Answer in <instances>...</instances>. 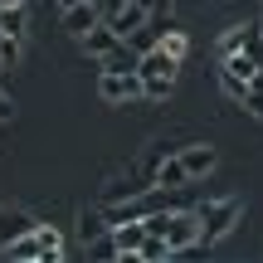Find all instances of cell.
I'll return each instance as SVG.
<instances>
[{
	"instance_id": "6da1fadb",
	"label": "cell",
	"mask_w": 263,
	"mask_h": 263,
	"mask_svg": "<svg viewBox=\"0 0 263 263\" xmlns=\"http://www.w3.org/2000/svg\"><path fill=\"white\" fill-rule=\"evenodd\" d=\"M137 73H141V98H146V103H166L176 78H180V59H171L166 49L156 44V49H146V54L137 59Z\"/></svg>"
},
{
	"instance_id": "7a4b0ae2",
	"label": "cell",
	"mask_w": 263,
	"mask_h": 263,
	"mask_svg": "<svg viewBox=\"0 0 263 263\" xmlns=\"http://www.w3.org/2000/svg\"><path fill=\"white\" fill-rule=\"evenodd\" d=\"M195 219H200V244H219L244 219V200L239 195H215L205 205H195Z\"/></svg>"
},
{
	"instance_id": "3957f363",
	"label": "cell",
	"mask_w": 263,
	"mask_h": 263,
	"mask_svg": "<svg viewBox=\"0 0 263 263\" xmlns=\"http://www.w3.org/2000/svg\"><path fill=\"white\" fill-rule=\"evenodd\" d=\"M98 98L103 103H137L141 98V73H117V68H98Z\"/></svg>"
},
{
	"instance_id": "277c9868",
	"label": "cell",
	"mask_w": 263,
	"mask_h": 263,
	"mask_svg": "<svg viewBox=\"0 0 263 263\" xmlns=\"http://www.w3.org/2000/svg\"><path fill=\"white\" fill-rule=\"evenodd\" d=\"M117 44H122V34H117V29L107 25V20H103V25H93L88 34H78V49H83V54L93 59V64H103V59L112 54Z\"/></svg>"
},
{
	"instance_id": "5b68a950",
	"label": "cell",
	"mask_w": 263,
	"mask_h": 263,
	"mask_svg": "<svg viewBox=\"0 0 263 263\" xmlns=\"http://www.w3.org/2000/svg\"><path fill=\"white\" fill-rule=\"evenodd\" d=\"M59 20H64V34H88L93 25H103V10H98V0H78V5L59 10Z\"/></svg>"
},
{
	"instance_id": "8992f818",
	"label": "cell",
	"mask_w": 263,
	"mask_h": 263,
	"mask_svg": "<svg viewBox=\"0 0 263 263\" xmlns=\"http://www.w3.org/2000/svg\"><path fill=\"white\" fill-rule=\"evenodd\" d=\"M180 185H190V176H185L180 151H171V156H161V166L151 171V190H180Z\"/></svg>"
},
{
	"instance_id": "52a82bcc",
	"label": "cell",
	"mask_w": 263,
	"mask_h": 263,
	"mask_svg": "<svg viewBox=\"0 0 263 263\" xmlns=\"http://www.w3.org/2000/svg\"><path fill=\"white\" fill-rule=\"evenodd\" d=\"M39 219L29 215V210H20V205H0V249L5 244H15L20 234H25V229H34Z\"/></svg>"
},
{
	"instance_id": "ba28073f",
	"label": "cell",
	"mask_w": 263,
	"mask_h": 263,
	"mask_svg": "<svg viewBox=\"0 0 263 263\" xmlns=\"http://www.w3.org/2000/svg\"><path fill=\"white\" fill-rule=\"evenodd\" d=\"M180 161H185V176L190 180H200V176H210L215 171V146H205V141H190V146H180Z\"/></svg>"
},
{
	"instance_id": "9c48e42d",
	"label": "cell",
	"mask_w": 263,
	"mask_h": 263,
	"mask_svg": "<svg viewBox=\"0 0 263 263\" xmlns=\"http://www.w3.org/2000/svg\"><path fill=\"white\" fill-rule=\"evenodd\" d=\"M146 20H151V10L141 5V0H127V5L117 10V15H107V25H112L117 34H122V39H132V34H137L141 25H146Z\"/></svg>"
},
{
	"instance_id": "30bf717a",
	"label": "cell",
	"mask_w": 263,
	"mask_h": 263,
	"mask_svg": "<svg viewBox=\"0 0 263 263\" xmlns=\"http://www.w3.org/2000/svg\"><path fill=\"white\" fill-rule=\"evenodd\" d=\"M141 239H146V224H141V219L112 224V244H117V254H122L127 263H137V249H141Z\"/></svg>"
},
{
	"instance_id": "8fae6325",
	"label": "cell",
	"mask_w": 263,
	"mask_h": 263,
	"mask_svg": "<svg viewBox=\"0 0 263 263\" xmlns=\"http://www.w3.org/2000/svg\"><path fill=\"white\" fill-rule=\"evenodd\" d=\"M137 195H141V176L132 171V176H112L98 190V205H117V200H137Z\"/></svg>"
},
{
	"instance_id": "7c38bea8",
	"label": "cell",
	"mask_w": 263,
	"mask_h": 263,
	"mask_svg": "<svg viewBox=\"0 0 263 263\" xmlns=\"http://www.w3.org/2000/svg\"><path fill=\"white\" fill-rule=\"evenodd\" d=\"M166 29H171V20H166V15H151V20H146V25H141V29H137V34H132V39H127V44H132V49H137V54H146V49H156V44H161V39H166Z\"/></svg>"
},
{
	"instance_id": "4fadbf2b",
	"label": "cell",
	"mask_w": 263,
	"mask_h": 263,
	"mask_svg": "<svg viewBox=\"0 0 263 263\" xmlns=\"http://www.w3.org/2000/svg\"><path fill=\"white\" fill-rule=\"evenodd\" d=\"M107 229H112V224H107L103 205H83V210H78V239H83V249L93 244L98 234H107Z\"/></svg>"
},
{
	"instance_id": "5bb4252c",
	"label": "cell",
	"mask_w": 263,
	"mask_h": 263,
	"mask_svg": "<svg viewBox=\"0 0 263 263\" xmlns=\"http://www.w3.org/2000/svg\"><path fill=\"white\" fill-rule=\"evenodd\" d=\"M34 239H39V254H44L39 263H59L64 258V234H59L54 224H34Z\"/></svg>"
},
{
	"instance_id": "9a60e30c",
	"label": "cell",
	"mask_w": 263,
	"mask_h": 263,
	"mask_svg": "<svg viewBox=\"0 0 263 263\" xmlns=\"http://www.w3.org/2000/svg\"><path fill=\"white\" fill-rule=\"evenodd\" d=\"M0 258H20V263H39L44 254H39V239H34V229H25V234H20L15 244H5V249H0Z\"/></svg>"
},
{
	"instance_id": "2e32d148",
	"label": "cell",
	"mask_w": 263,
	"mask_h": 263,
	"mask_svg": "<svg viewBox=\"0 0 263 263\" xmlns=\"http://www.w3.org/2000/svg\"><path fill=\"white\" fill-rule=\"evenodd\" d=\"M0 34L29 39V10H25V5H0Z\"/></svg>"
},
{
	"instance_id": "e0dca14e",
	"label": "cell",
	"mask_w": 263,
	"mask_h": 263,
	"mask_svg": "<svg viewBox=\"0 0 263 263\" xmlns=\"http://www.w3.org/2000/svg\"><path fill=\"white\" fill-rule=\"evenodd\" d=\"M25 59V39L20 34H0V73H15Z\"/></svg>"
},
{
	"instance_id": "ac0fdd59",
	"label": "cell",
	"mask_w": 263,
	"mask_h": 263,
	"mask_svg": "<svg viewBox=\"0 0 263 263\" xmlns=\"http://www.w3.org/2000/svg\"><path fill=\"white\" fill-rule=\"evenodd\" d=\"M161 258H171V244L161 234H146V239H141V249H137V263H161Z\"/></svg>"
},
{
	"instance_id": "d6986e66",
	"label": "cell",
	"mask_w": 263,
	"mask_h": 263,
	"mask_svg": "<svg viewBox=\"0 0 263 263\" xmlns=\"http://www.w3.org/2000/svg\"><path fill=\"white\" fill-rule=\"evenodd\" d=\"M161 49H166L171 59H180V64H185V54H190V34H180L176 25L166 29V39H161Z\"/></svg>"
},
{
	"instance_id": "ffe728a7",
	"label": "cell",
	"mask_w": 263,
	"mask_h": 263,
	"mask_svg": "<svg viewBox=\"0 0 263 263\" xmlns=\"http://www.w3.org/2000/svg\"><path fill=\"white\" fill-rule=\"evenodd\" d=\"M244 54L254 59V68H263V25H249L244 29Z\"/></svg>"
},
{
	"instance_id": "44dd1931",
	"label": "cell",
	"mask_w": 263,
	"mask_h": 263,
	"mask_svg": "<svg viewBox=\"0 0 263 263\" xmlns=\"http://www.w3.org/2000/svg\"><path fill=\"white\" fill-rule=\"evenodd\" d=\"M244 29H249V25H229L224 34H219V54H234V49H244Z\"/></svg>"
},
{
	"instance_id": "7402d4cb",
	"label": "cell",
	"mask_w": 263,
	"mask_h": 263,
	"mask_svg": "<svg viewBox=\"0 0 263 263\" xmlns=\"http://www.w3.org/2000/svg\"><path fill=\"white\" fill-rule=\"evenodd\" d=\"M219 88H224V98H234V103H239V98L249 93V78H234V73H224V68H219Z\"/></svg>"
},
{
	"instance_id": "603a6c76",
	"label": "cell",
	"mask_w": 263,
	"mask_h": 263,
	"mask_svg": "<svg viewBox=\"0 0 263 263\" xmlns=\"http://www.w3.org/2000/svg\"><path fill=\"white\" fill-rule=\"evenodd\" d=\"M10 117H15V98H10V93H5V88H0V127H5V122H10Z\"/></svg>"
},
{
	"instance_id": "cb8c5ba5",
	"label": "cell",
	"mask_w": 263,
	"mask_h": 263,
	"mask_svg": "<svg viewBox=\"0 0 263 263\" xmlns=\"http://www.w3.org/2000/svg\"><path fill=\"white\" fill-rule=\"evenodd\" d=\"M141 5H146V10H151V15H166V10H171V5H176V0H141Z\"/></svg>"
},
{
	"instance_id": "d4e9b609",
	"label": "cell",
	"mask_w": 263,
	"mask_h": 263,
	"mask_svg": "<svg viewBox=\"0 0 263 263\" xmlns=\"http://www.w3.org/2000/svg\"><path fill=\"white\" fill-rule=\"evenodd\" d=\"M122 5H127V0H98V10H103V20H107V15H117Z\"/></svg>"
},
{
	"instance_id": "484cf974",
	"label": "cell",
	"mask_w": 263,
	"mask_h": 263,
	"mask_svg": "<svg viewBox=\"0 0 263 263\" xmlns=\"http://www.w3.org/2000/svg\"><path fill=\"white\" fill-rule=\"evenodd\" d=\"M0 5H29V0H0Z\"/></svg>"
},
{
	"instance_id": "4316f807",
	"label": "cell",
	"mask_w": 263,
	"mask_h": 263,
	"mask_svg": "<svg viewBox=\"0 0 263 263\" xmlns=\"http://www.w3.org/2000/svg\"><path fill=\"white\" fill-rule=\"evenodd\" d=\"M68 5H78V0H59V10H68Z\"/></svg>"
}]
</instances>
